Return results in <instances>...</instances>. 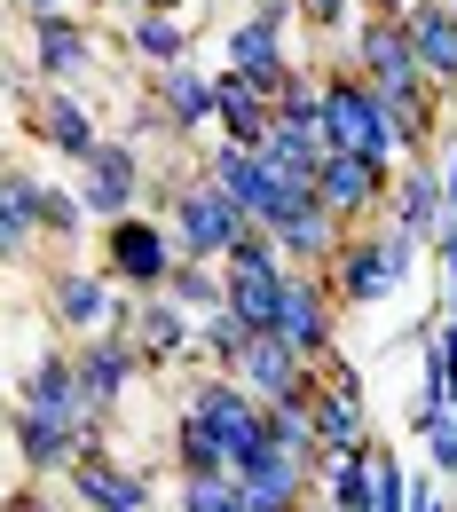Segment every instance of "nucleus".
Segmentation results:
<instances>
[{"label": "nucleus", "mask_w": 457, "mask_h": 512, "mask_svg": "<svg viewBox=\"0 0 457 512\" xmlns=\"http://www.w3.org/2000/svg\"><path fill=\"white\" fill-rule=\"evenodd\" d=\"M253 221L229 205V190L213 182V174H197L174 190V237H182V260H229V245L245 237Z\"/></svg>", "instance_id": "20e7f679"}, {"label": "nucleus", "mask_w": 457, "mask_h": 512, "mask_svg": "<svg viewBox=\"0 0 457 512\" xmlns=\"http://www.w3.org/2000/svg\"><path fill=\"white\" fill-rule=\"evenodd\" d=\"M316 449H324V457H363V449H371V434H363V394H355V379L316 386Z\"/></svg>", "instance_id": "6ab92c4d"}, {"label": "nucleus", "mask_w": 457, "mask_h": 512, "mask_svg": "<svg viewBox=\"0 0 457 512\" xmlns=\"http://www.w3.org/2000/svg\"><path fill=\"white\" fill-rule=\"evenodd\" d=\"M40 229H48L56 245H71V237L87 229V197L79 190H40Z\"/></svg>", "instance_id": "473e14b6"}, {"label": "nucleus", "mask_w": 457, "mask_h": 512, "mask_svg": "<svg viewBox=\"0 0 457 512\" xmlns=\"http://www.w3.org/2000/svg\"><path fill=\"white\" fill-rule=\"evenodd\" d=\"M253 16H268V24H292V0H253Z\"/></svg>", "instance_id": "4c0bfd02"}, {"label": "nucleus", "mask_w": 457, "mask_h": 512, "mask_svg": "<svg viewBox=\"0 0 457 512\" xmlns=\"http://www.w3.org/2000/svg\"><path fill=\"white\" fill-rule=\"evenodd\" d=\"M174 457H182V481H190V473H229V449L213 442L190 410H182V426H174Z\"/></svg>", "instance_id": "7c9ffc66"}, {"label": "nucleus", "mask_w": 457, "mask_h": 512, "mask_svg": "<svg viewBox=\"0 0 457 512\" xmlns=\"http://www.w3.org/2000/svg\"><path fill=\"white\" fill-rule=\"evenodd\" d=\"M229 64L221 71H245L253 87H284L292 79V64H284V24H268V16H245V24H229V48H221Z\"/></svg>", "instance_id": "dca6fc26"}, {"label": "nucleus", "mask_w": 457, "mask_h": 512, "mask_svg": "<svg viewBox=\"0 0 457 512\" xmlns=\"http://www.w3.org/2000/svg\"><path fill=\"white\" fill-rule=\"evenodd\" d=\"M324 142H331V150H355V158L394 166L402 127H394L387 95H379L363 71H331V79H324Z\"/></svg>", "instance_id": "f257e3e1"}, {"label": "nucleus", "mask_w": 457, "mask_h": 512, "mask_svg": "<svg viewBox=\"0 0 457 512\" xmlns=\"http://www.w3.org/2000/svg\"><path fill=\"white\" fill-rule=\"evenodd\" d=\"M363 465H371V512H410V489H418V473H402V457L394 449H363Z\"/></svg>", "instance_id": "c85d7f7f"}, {"label": "nucleus", "mask_w": 457, "mask_h": 512, "mask_svg": "<svg viewBox=\"0 0 457 512\" xmlns=\"http://www.w3.org/2000/svg\"><path fill=\"white\" fill-rule=\"evenodd\" d=\"M32 64L48 71V79H79V71L95 64V40H87L71 16L48 8V16H32Z\"/></svg>", "instance_id": "5701e85b"}, {"label": "nucleus", "mask_w": 457, "mask_h": 512, "mask_svg": "<svg viewBox=\"0 0 457 512\" xmlns=\"http://www.w3.org/2000/svg\"><path fill=\"white\" fill-rule=\"evenodd\" d=\"M221 142H245V150H261L268 134H276V95L253 87L245 71H221Z\"/></svg>", "instance_id": "f3484780"}, {"label": "nucleus", "mask_w": 457, "mask_h": 512, "mask_svg": "<svg viewBox=\"0 0 457 512\" xmlns=\"http://www.w3.org/2000/svg\"><path fill=\"white\" fill-rule=\"evenodd\" d=\"M450 213H457V197H450V174H434V166H410V174L394 182V229H402L410 245H434Z\"/></svg>", "instance_id": "f8f14e48"}, {"label": "nucleus", "mask_w": 457, "mask_h": 512, "mask_svg": "<svg viewBox=\"0 0 457 512\" xmlns=\"http://www.w3.org/2000/svg\"><path fill=\"white\" fill-rule=\"evenodd\" d=\"M221 276H229V316H245L253 331H276V308H284V268L221 260Z\"/></svg>", "instance_id": "4be33fe9"}, {"label": "nucleus", "mask_w": 457, "mask_h": 512, "mask_svg": "<svg viewBox=\"0 0 457 512\" xmlns=\"http://www.w3.org/2000/svg\"><path fill=\"white\" fill-rule=\"evenodd\" d=\"M402 24H410V40H418L426 79H434V87H457V8L450 0H410Z\"/></svg>", "instance_id": "a211bd4d"}, {"label": "nucleus", "mask_w": 457, "mask_h": 512, "mask_svg": "<svg viewBox=\"0 0 457 512\" xmlns=\"http://www.w3.org/2000/svg\"><path fill=\"white\" fill-rule=\"evenodd\" d=\"M134 56H150V64L166 71V64H182V56H190V32H182L166 8H150V16H134Z\"/></svg>", "instance_id": "c756f323"}, {"label": "nucleus", "mask_w": 457, "mask_h": 512, "mask_svg": "<svg viewBox=\"0 0 457 512\" xmlns=\"http://www.w3.org/2000/svg\"><path fill=\"white\" fill-rule=\"evenodd\" d=\"M150 8H166V0H150Z\"/></svg>", "instance_id": "79ce46f5"}, {"label": "nucleus", "mask_w": 457, "mask_h": 512, "mask_svg": "<svg viewBox=\"0 0 457 512\" xmlns=\"http://www.w3.org/2000/svg\"><path fill=\"white\" fill-rule=\"evenodd\" d=\"M71 363H79L87 402L111 418V410H119V394L134 386V371H142V347H134V331H87V347H79Z\"/></svg>", "instance_id": "1a4fd4ad"}, {"label": "nucleus", "mask_w": 457, "mask_h": 512, "mask_svg": "<svg viewBox=\"0 0 457 512\" xmlns=\"http://www.w3.org/2000/svg\"><path fill=\"white\" fill-rule=\"evenodd\" d=\"M316 197H324L339 221H363V213H379L394 190H387V166H379V158L331 150V158H324V174H316Z\"/></svg>", "instance_id": "9b49d317"}, {"label": "nucleus", "mask_w": 457, "mask_h": 512, "mask_svg": "<svg viewBox=\"0 0 457 512\" xmlns=\"http://www.w3.org/2000/svg\"><path fill=\"white\" fill-rule=\"evenodd\" d=\"M261 158H268V174H276L284 190H316V174H324L331 142H324L316 127H292V119H276V134L261 142Z\"/></svg>", "instance_id": "412c9836"}, {"label": "nucleus", "mask_w": 457, "mask_h": 512, "mask_svg": "<svg viewBox=\"0 0 457 512\" xmlns=\"http://www.w3.org/2000/svg\"><path fill=\"white\" fill-rule=\"evenodd\" d=\"M182 512H245L237 473H190V481H182Z\"/></svg>", "instance_id": "2f4dec72"}, {"label": "nucleus", "mask_w": 457, "mask_h": 512, "mask_svg": "<svg viewBox=\"0 0 457 512\" xmlns=\"http://www.w3.org/2000/svg\"><path fill=\"white\" fill-rule=\"evenodd\" d=\"M134 347H142V363H174L182 347H197V316L182 300H158L134 316Z\"/></svg>", "instance_id": "b1692460"}, {"label": "nucleus", "mask_w": 457, "mask_h": 512, "mask_svg": "<svg viewBox=\"0 0 457 512\" xmlns=\"http://www.w3.org/2000/svg\"><path fill=\"white\" fill-rule=\"evenodd\" d=\"M418 253H426V245H410L402 229H387V237H347L339 260H331V292H339L347 308H371V300H387L394 284L418 268Z\"/></svg>", "instance_id": "f03ea898"}, {"label": "nucleus", "mask_w": 457, "mask_h": 512, "mask_svg": "<svg viewBox=\"0 0 457 512\" xmlns=\"http://www.w3.org/2000/svg\"><path fill=\"white\" fill-rule=\"evenodd\" d=\"M79 197H87V221H127L134 197H142V158H134V142H103L87 166H79Z\"/></svg>", "instance_id": "0eeeda50"}, {"label": "nucleus", "mask_w": 457, "mask_h": 512, "mask_svg": "<svg viewBox=\"0 0 457 512\" xmlns=\"http://www.w3.org/2000/svg\"><path fill=\"white\" fill-rule=\"evenodd\" d=\"M237 379L253 386L261 402H300V394H316V363L284 339V331H261L253 347H245V363H237Z\"/></svg>", "instance_id": "6e6552de"}, {"label": "nucleus", "mask_w": 457, "mask_h": 512, "mask_svg": "<svg viewBox=\"0 0 457 512\" xmlns=\"http://www.w3.org/2000/svg\"><path fill=\"white\" fill-rule=\"evenodd\" d=\"M174 268H182V237H174V229H158V221H142V213L111 221V237H103V276H111V284L166 292Z\"/></svg>", "instance_id": "7ed1b4c3"}, {"label": "nucleus", "mask_w": 457, "mask_h": 512, "mask_svg": "<svg viewBox=\"0 0 457 512\" xmlns=\"http://www.w3.org/2000/svg\"><path fill=\"white\" fill-rule=\"evenodd\" d=\"M32 229H40V182L16 166V174H8V190H0V237H8V260L32 253Z\"/></svg>", "instance_id": "a878e982"}, {"label": "nucleus", "mask_w": 457, "mask_h": 512, "mask_svg": "<svg viewBox=\"0 0 457 512\" xmlns=\"http://www.w3.org/2000/svg\"><path fill=\"white\" fill-rule=\"evenodd\" d=\"M16 8H24V16H48V8H56V0H16Z\"/></svg>", "instance_id": "58836bf2"}, {"label": "nucleus", "mask_w": 457, "mask_h": 512, "mask_svg": "<svg viewBox=\"0 0 457 512\" xmlns=\"http://www.w3.org/2000/svg\"><path fill=\"white\" fill-rule=\"evenodd\" d=\"M316 457H292V449H268L261 465H245L237 473V489H245V512H300L308 505V489H316Z\"/></svg>", "instance_id": "9d476101"}, {"label": "nucleus", "mask_w": 457, "mask_h": 512, "mask_svg": "<svg viewBox=\"0 0 457 512\" xmlns=\"http://www.w3.org/2000/svg\"><path fill=\"white\" fill-rule=\"evenodd\" d=\"M450 8H457V0H450Z\"/></svg>", "instance_id": "37998d69"}, {"label": "nucleus", "mask_w": 457, "mask_h": 512, "mask_svg": "<svg viewBox=\"0 0 457 512\" xmlns=\"http://www.w3.org/2000/svg\"><path fill=\"white\" fill-rule=\"evenodd\" d=\"M426 457H434V473H457V410H442L426 426Z\"/></svg>", "instance_id": "f704fd0d"}, {"label": "nucleus", "mask_w": 457, "mask_h": 512, "mask_svg": "<svg viewBox=\"0 0 457 512\" xmlns=\"http://www.w3.org/2000/svg\"><path fill=\"white\" fill-rule=\"evenodd\" d=\"M71 489H79L87 512H150V481L127 473L111 449H87V457L71 465Z\"/></svg>", "instance_id": "ddd939ff"}, {"label": "nucleus", "mask_w": 457, "mask_h": 512, "mask_svg": "<svg viewBox=\"0 0 457 512\" xmlns=\"http://www.w3.org/2000/svg\"><path fill=\"white\" fill-rule=\"evenodd\" d=\"M410 512H450V505H442V489H434V481H418V489H410Z\"/></svg>", "instance_id": "e433bc0d"}, {"label": "nucleus", "mask_w": 457, "mask_h": 512, "mask_svg": "<svg viewBox=\"0 0 457 512\" xmlns=\"http://www.w3.org/2000/svg\"><path fill=\"white\" fill-rule=\"evenodd\" d=\"M205 174L229 190V205H237L245 221H261V229L284 213V197H300V190H284V182L268 174V158L245 150V142H213V150H205Z\"/></svg>", "instance_id": "39448f33"}, {"label": "nucleus", "mask_w": 457, "mask_h": 512, "mask_svg": "<svg viewBox=\"0 0 457 512\" xmlns=\"http://www.w3.org/2000/svg\"><path fill=\"white\" fill-rule=\"evenodd\" d=\"M442 339H450V347H457V308H450V316H442Z\"/></svg>", "instance_id": "ea45409f"}, {"label": "nucleus", "mask_w": 457, "mask_h": 512, "mask_svg": "<svg viewBox=\"0 0 457 512\" xmlns=\"http://www.w3.org/2000/svg\"><path fill=\"white\" fill-rule=\"evenodd\" d=\"M300 8H308V24H316V32H331V24H347V0H300Z\"/></svg>", "instance_id": "c9c22d12"}, {"label": "nucleus", "mask_w": 457, "mask_h": 512, "mask_svg": "<svg viewBox=\"0 0 457 512\" xmlns=\"http://www.w3.org/2000/svg\"><path fill=\"white\" fill-rule=\"evenodd\" d=\"M379 8H410V0H379Z\"/></svg>", "instance_id": "a19ab883"}, {"label": "nucleus", "mask_w": 457, "mask_h": 512, "mask_svg": "<svg viewBox=\"0 0 457 512\" xmlns=\"http://www.w3.org/2000/svg\"><path fill=\"white\" fill-rule=\"evenodd\" d=\"M40 142L56 150V158H71V166H87L95 150H103V134H95V119L71 103V95H48L40 103Z\"/></svg>", "instance_id": "393cba45"}, {"label": "nucleus", "mask_w": 457, "mask_h": 512, "mask_svg": "<svg viewBox=\"0 0 457 512\" xmlns=\"http://www.w3.org/2000/svg\"><path fill=\"white\" fill-rule=\"evenodd\" d=\"M48 316L64 323V331H134V308L111 300V276H95V268H56Z\"/></svg>", "instance_id": "423d86ee"}, {"label": "nucleus", "mask_w": 457, "mask_h": 512, "mask_svg": "<svg viewBox=\"0 0 457 512\" xmlns=\"http://www.w3.org/2000/svg\"><path fill=\"white\" fill-rule=\"evenodd\" d=\"M276 331H284L308 363L331 347V292L308 276V268H284V308H276Z\"/></svg>", "instance_id": "4468645a"}, {"label": "nucleus", "mask_w": 457, "mask_h": 512, "mask_svg": "<svg viewBox=\"0 0 457 512\" xmlns=\"http://www.w3.org/2000/svg\"><path fill=\"white\" fill-rule=\"evenodd\" d=\"M16 457H24L32 473H71V465L87 457V434H79L71 418H48V410H24V402H16Z\"/></svg>", "instance_id": "2eb2a0df"}, {"label": "nucleus", "mask_w": 457, "mask_h": 512, "mask_svg": "<svg viewBox=\"0 0 457 512\" xmlns=\"http://www.w3.org/2000/svg\"><path fill=\"white\" fill-rule=\"evenodd\" d=\"M166 300H182L197 323L221 316V308H229V276H221V260H182V268H174V284H166Z\"/></svg>", "instance_id": "bb28decb"}, {"label": "nucleus", "mask_w": 457, "mask_h": 512, "mask_svg": "<svg viewBox=\"0 0 457 512\" xmlns=\"http://www.w3.org/2000/svg\"><path fill=\"white\" fill-rule=\"evenodd\" d=\"M426 394H442L457 410V347L442 339V331H426Z\"/></svg>", "instance_id": "72a5a7b5"}, {"label": "nucleus", "mask_w": 457, "mask_h": 512, "mask_svg": "<svg viewBox=\"0 0 457 512\" xmlns=\"http://www.w3.org/2000/svg\"><path fill=\"white\" fill-rule=\"evenodd\" d=\"M253 339H261V331H253V323H245V316H229V308H221V316H205V323H197V355H213L221 371H237Z\"/></svg>", "instance_id": "cd10ccee"}, {"label": "nucleus", "mask_w": 457, "mask_h": 512, "mask_svg": "<svg viewBox=\"0 0 457 512\" xmlns=\"http://www.w3.org/2000/svg\"><path fill=\"white\" fill-rule=\"evenodd\" d=\"M158 103H166V119H174L182 134L213 127V119H221V71L166 64V71H158Z\"/></svg>", "instance_id": "aec40b11"}]
</instances>
